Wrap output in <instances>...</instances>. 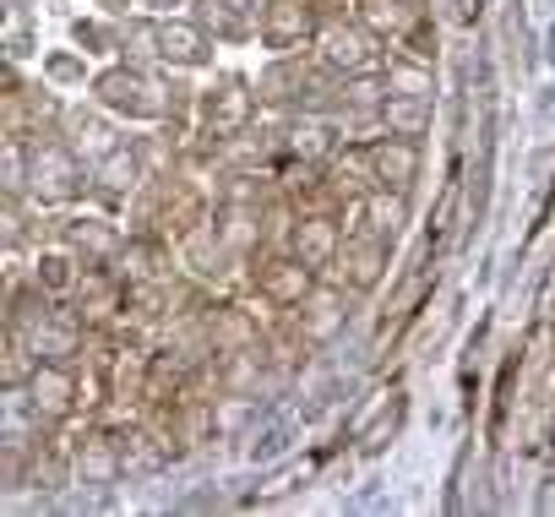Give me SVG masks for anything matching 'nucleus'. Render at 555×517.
Wrapping results in <instances>:
<instances>
[{
  "label": "nucleus",
  "instance_id": "1",
  "mask_svg": "<svg viewBox=\"0 0 555 517\" xmlns=\"http://www.w3.org/2000/svg\"><path fill=\"white\" fill-rule=\"evenodd\" d=\"M28 191L34 202H50V207H66L88 191V175L77 164V147L72 142H55L50 131H34L28 137Z\"/></svg>",
  "mask_w": 555,
  "mask_h": 517
},
{
  "label": "nucleus",
  "instance_id": "2",
  "mask_svg": "<svg viewBox=\"0 0 555 517\" xmlns=\"http://www.w3.org/2000/svg\"><path fill=\"white\" fill-rule=\"evenodd\" d=\"M93 99H99L104 109L126 115V120H164V115H175V88L153 82V77L137 72V66H109V72H99V77H93Z\"/></svg>",
  "mask_w": 555,
  "mask_h": 517
},
{
  "label": "nucleus",
  "instance_id": "3",
  "mask_svg": "<svg viewBox=\"0 0 555 517\" xmlns=\"http://www.w3.org/2000/svg\"><path fill=\"white\" fill-rule=\"evenodd\" d=\"M23 392H28L23 409L34 414V425H66L82 409V371L72 360H39Z\"/></svg>",
  "mask_w": 555,
  "mask_h": 517
},
{
  "label": "nucleus",
  "instance_id": "4",
  "mask_svg": "<svg viewBox=\"0 0 555 517\" xmlns=\"http://www.w3.org/2000/svg\"><path fill=\"white\" fill-rule=\"evenodd\" d=\"M344 164H349L365 185L409 191V185H414V175H420V147H414V137L387 131V137H376V142H354V153H349Z\"/></svg>",
  "mask_w": 555,
  "mask_h": 517
},
{
  "label": "nucleus",
  "instance_id": "5",
  "mask_svg": "<svg viewBox=\"0 0 555 517\" xmlns=\"http://www.w3.org/2000/svg\"><path fill=\"white\" fill-rule=\"evenodd\" d=\"M322 0H261V44L278 55H300L322 34Z\"/></svg>",
  "mask_w": 555,
  "mask_h": 517
},
{
  "label": "nucleus",
  "instance_id": "6",
  "mask_svg": "<svg viewBox=\"0 0 555 517\" xmlns=\"http://www.w3.org/2000/svg\"><path fill=\"white\" fill-rule=\"evenodd\" d=\"M126 279L115 273V268H104V262H82V279H77V289H72V311L82 316V327L88 333H109V327H120V316H126Z\"/></svg>",
  "mask_w": 555,
  "mask_h": 517
},
{
  "label": "nucleus",
  "instance_id": "7",
  "mask_svg": "<svg viewBox=\"0 0 555 517\" xmlns=\"http://www.w3.org/2000/svg\"><path fill=\"white\" fill-rule=\"evenodd\" d=\"M327 66L317 61V66H306L300 55H278V66H267V77H261V99L267 104H278V109H322L327 104V77H322Z\"/></svg>",
  "mask_w": 555,
  "mask_h": 517
},
{
  "label": "nucleus",
  "instance_id": "8",
  "mask_svg": "<svg viewBox=\"0 0 555 517\" xmlns=\"http://www.w3.org/2000/svg\"><path fill=\"white\" fill-rule=\"evenodd\" d=\"M376 34L354 17V23H344V17H327L322 23V34H317V61L333 72V77H365V72H376Z\"/></svg>",
  "mask_w": 555,
  "mask_h": 517
},
{
  "label": "nucleus",
  "instance_id": "9",
  "mask_svg": "<svg viewBox=\"0 0 555 517\" xmlns=\"http://www.w3.org/2000/svg\"><path fill=\"white\" fill-rule=\"evenodd\" d=\"M256 99L261 93H250L240 77H223V82H212L207 93H202V137H212V142H234L245 126H250V115H256Z\"/></svg>",
  "mask_w": 555,
  "mask_h": 517
},
{
  "label": "nucleus",
  "instance_id": "10",
  "mask_svg": "<svg viewBox=\"0 0 555 517\" xmlns=\"http://www.w3.org/2000/svg\"><path fill=\"white\" fill-rule=\"evenodd\" d=\"M317 268H306L295 250H272V256H261L256 262V295L267 300V306H278V311H295L311 289H317Z\"/></svg>",
  "mask_w": 555,
  "mask_h": 517
},
{
  "label": "nucleus",
  "instance_id": "11",
  "mask_svg": "<svg viewBox=\"0 0 555 517\" xmlns=\"http://www.w3.org/2000/svg\"><path fill=\"white\" fill-rule=\"evenodd\" d=\"M387 245H392V240H382V234H371V229H354V234L344 240V250H338V262L327 268L333 284H344V289H354V295L376 289V284L387 279V262H392Z\"/></svg>",
  "mask_w": 555,
  "mask_h": 517
},
{
  "label": "nucleus",
  "instance_id": "12",
  "mask_svg": "<svg viewBox=\"0 0 555 517\" xmlns=\"http://www.w3.org/2000/svg\"><path fill=\"white\" fill-rule=\"evenodd\" d=\"M284 250H295L306 268L327 273V268L338 262V250H344V223H338V212L300 207V212H295V229H289V240H284Z\"/></svg>",
  "mask_w": 555,
  "mask_h": 517
},
{
  "label": "nucleus",
  "instance_id": "13",
  "mask_svg": "<svg viewBox=\"0 0 555 517\" xmlns=\"http://www.w3.org/2000/svg\"><path fill=\"white\" fill-rule=\"evenodd\" d=\"M354 295V289H349ZM349 295H344V284H317L300 306H295V327L311 338V344H327L338 327H344V316H349Z\"/></svg>",
  "mask_w": 555,
  "mask_h": 517
},
{
  "label": "nucleus",
  "instance_id": "14",
  "mask_svg": "<svg viewBox=\"0 0 555 517\" xmlns=\"http://www.w3.org/2000/svg\"><path fill=\"white\" fill-rule=\"evenodd\" d=\"M72 468L82 474V484H115V479L126 474V452H120L115 430H109V425L88 430V436L72 447Z\"/></svg>",
  "mask_w": 555,
  "mask_h": 517
},
{
  "label": "nucleus",
  "instance_id": "15",
  "mask_svg": "<svg viewBox=\"0 0 555 517\" xmlns=\"http://www.w3.org/2000/svg\"><path fill=\"white\" fill-rule=\"evenodd\" d=\"M180 256H185V268H191V273H202V279H218V273L234 262V245L223 240L218 212H207L196 229H185V234H180Z\"/></svg>",
  "mask_w": 555,
  "mask_h": 517
},
{
  "label": "nucleus",
  "instance_id": "16",
  "mask_svg": "<svg viewBox=\"0 0 555 517\" xmlns=\"http://www.w3.org/2000/svg\"><path fill=\"white\" fill-rule=\"evenodd\" d=\"M354 229H371L382 240H398L403 223H409V191H392V185H371L354 207H349Z\"/></svg>",
  "mask_w": 555,
  "mask_h": 517
},
{
  "label": "nucleus",
  "instance_id": "17",
  "mask_svg": "<svg viewBox=\"0 0 555 517\" xmlns=\"http://www.w3.org/2000/svg\"><path fill=\"white\" fill-rule=\"evenodd\" d=\"M61 245H72L82 262L115 268V256L126 250V234H120L109 218H72V223H61Z\"/></svg>",
  "mask_w": 555,
  "mask_h": 517
},
{
  "label": "nucleus",
  "instance_id": "18",
  "mask_svg": "<svg viewBox=\"0 0 555 517\" xmlns=\"http://www.w3.org/2000/svg\"><path fill=\"white\" fill-rule=\"evenodd\" d=\"M142 180H147V175H142V147H115V153H104V164H99V175H93V191H99L104 207H120Z\"/></svg>",
  "mask_w": 555,
  "mask_h": 517
},
{
  "label": "nucleus",
  "instance_id": "19",
  "mask_svg": "<svg viewBox=\"0 0 555 517\" xmlns=\"http://www.w3.org/2000/svg\"><path fill=\"white\" fill-rule=\"evenodd\" d=\"M158 61L164 66H207L212 39L202 23H158Z\"/></svg>",
  "mask_w": 555,
  "mask_h": 517
},
{
  "label": "nucleus",
  "instance_id": "20",
  "mask_svg": "<svg viewBox=\"0 0 555 517\" xmlns=\"http://www.w3.org/2000/svg\"><path fill=\"white\" fill-rule=\"evenodd\" d=\"M202 333H207L212 354H245V349L261 344L256 327H250V316H245L240 306H212V311L202 316Z\"/></svg>",
  "mask_w": 555,
  "mask_h": 517
},
{
  "label": "nucleus",
  "instance_id": "21",
  "mask_svg": "<svg viewBox=\"0 0 555 517\" xmlns=\"http://www.w3.org/2000/svg\"><path fill=\"white\" fill-rule=\"evenodd\" d=\"M414 0H360V23L376 34V39H387V44H398L409 28H414Z\"/></svg>",
  "mask_w": 555,
  "mask_h": 517
},
{
  "label": "nucleus",
  "instance_id": "22",
  "mask_svg": "<svg viewBox=\"0 0 555 517\" xmlns=\"http://www.w3.org/2000/svg\"><path fill=\"white\" fill-rule=\"evenodd\" d=\"M77 279H82V256H77L72 245H50V250H39V262H34V284H44L50 295H72V289H77Z\"/></svg>",
  "mask_w": 555,
  "mask_h": 517
},
{
  "label": "nucleus",
  "instance_id": "23",
  "mask_svg": "<svg viewBox=\"0 0 555 517\" xmlns=\"http://www.w3.org/2000/svg\"><path fill=\"white\" fill-rule=\"evenodd\" d=\"M382 115H387V131H398V137H425V126H430V99H420V93H387Z\"/></svg>",
  "mask_w": 555,
  "mask_h": 517
},
{
  "label": "nucleus",
  "instance_id": "24",
  "mask_svg": "<svg viewBox=\"0 0 555 517\" xmlns=\"http://www.w3.org/2000/svg\"><path fill=\"white\" fill-rule=\"evenodd\" d=\"M196 23H202L212 39H245V34H250L245 7H234V0H202V7H196Z\"/></svg>",
  "mask_w": 555,
  "mask_h": 517
},
{
  "label": "nucleus",
  "instance_id": "25",
  "mask_svg": "<svg viewBox=\"0 0 555 517\" xmlns=\"http://www.w3.org/2000/svg\"><path fill=\"white\" fill-rule=\"evenodd\" d=\"M39 371V354L17 338V333H7V349H0V387H28V376Z\"/></svg>",
  "mask_w": 555,
  "mask_h": 517
},
{
  "label": "nucleus",
  "instance_id": "26",
  "mask_svg": "<svg viewBox=\"0 0 555 517\" xmlns=\"http://www.w3.org/2000/svg\"><path fill=\"white\" fill-rule=\"evenodd\" d=\"M398 425H403V398L392 392V398H387V414H376L371 425L354 430V436H360V452H382V447L398 436Z\"/></svg>",
  "mask_w": 555,
  "mask_h": 517
},
{
  "label": "nucleus",
  "instance_id": "27",
  "mask_svg": "<svg viewBox=\"0 0 555 517\" xmlns=\"http://www.w3.org/2000/svg\"><path fill=\"white\" fill-rule=\"evenodd\" d=\"M289 153H295V158H306V164H327V153H333L327 126H317V120L295 126V131H289Z\"/></svg>",
  "mask_w": 555,
  "mask_h": 517
},
{
  "label": "nucleus",
  "instance_id": "28",
  "mask_svg": "<svg viewBox=\"0 0 555 517\" xmlns=\"http://www.w3.org/2000/svg\"><path fill=\"white\" fill-rule=\"evenodd\" d=\"M398 55L403 61H420V66H436V23L430 17H414V28L398 39Z\"/></svg>",
  "mask_w": 555,
  "mask_h": 517
},
{
  "label": "nucleus",
  "instance_id": "29",
  "mask_svg": "<svg viewBox=\"0 0 555 517\" xmlns=\"http://www.w3.org/2000/svg\"><path fill=\"white\" fill-rule=\"evenodd\" d=\"M387 88H392V93H420V99H430V66L398 55V61L387 66Z\"/></svg>",
  "mask_w": 555,
  "mask_h": 517
},
{
  "label": "nucleus",
  "instance_id": "30",
  "mask_svg": "<svg viewBox=\"0 0 555 517\" xmlns=\"http://www.w3.org/2000/svg\"><path fill=\"white\" fill-rule=\"evenodd\" d=\"M66 131H72V147L77 153H115L109 137H104V126L88 120V115H66Z\"/></svg>",
  "mask_w": 555,
  "mask_h": 517
},
{
  "label": "nucleus",
  "instance_id": "31",
  "mask_svg": "<svg viewBox=\"0 0 555 517\" xmlns=\"http://www.w3.org/2000/svg\"><path fill=\"white\" fill-rule=\"evenodd\" d=\"M512 382H517V360L501 365V382H495V414H490V436H501L506 425V409H512Z\"/></svg>",
  "mask_w": 555,
  "mask_h": 517
},
{
  "label": "nucleus",
  "instance_id": "32",
  "mask_svg": "<svg viewBox=\"0 0 555 517\" xmlns=\"http://www.w3.org/2000/svg\"><path fill=\"white\" fill-rule=\"evenodd\" d=\"M452 212H457V175L441 185V202H436V212H430V240H436V234L452 223Z\"/></svg>",
  "mask_w": 555,
  "mask_h": 517
},
{
  "label": "nucleus",
  "instance_id": "33",
  "mask_svg": "<svg viewBox=\"0 0 555 517\" xmlns=\"http://www.w3.org/2000/svg\"><path fill=\"white\" fill-rule=\"evenodd\" d=\"M479 12H485V0H457V17H463V23H474Z\"/></svg>",
  "mask_w": 555,
  "mask_h": 517
},
{
  "label": "nucleus",
  "instance_id": "34",
  "mask_svg": "<svg viewBox=\"0 0 555 517\" xmlns=\"http://www.w3.org/2000/svg\"><path fill=\"white\" fill-rule=\"evenodd\" d=\"M539 512H555V479L544 484V495H539Z\"/></svg>",
  "mask_w": 555,
  "mask_h": 517
},
{
  "label": "nucleus",
  "instance_id": "35",
  "mask_svg": "<svg viewBox=\"0 0 555 517\" xmlns=\"http://www.w3.org/2000/svg\"><path fill=\"white\" fill-rule=\"evenodd\" d=\"M142 7H180V0H142Z\"/></svg>",
  "mask_w": 555,
  "mask_h": 517
},
{
  "label": "nucleus",
  "instance_id": "36",
  "mask_svg": "<svg viewBox=\"0 0 555 517\" xmlns=\"http://www.w3.org/2000/svg\"><path fill=\"white\" fill-rule=\"evenodd\" d=\"M550 441H555V414H550Z\"/></svg>",
  "mask_w": 555,
  "mask_h": 517
}]
</instances>
